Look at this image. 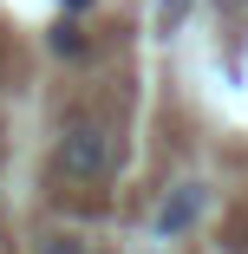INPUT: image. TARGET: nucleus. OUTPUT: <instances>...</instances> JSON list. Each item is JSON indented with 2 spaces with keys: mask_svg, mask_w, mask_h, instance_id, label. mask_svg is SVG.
Masks as SVG:
<instances>
[{
  "mask_svg": "<svg viewBox=\"0 0 248 254\" xmlns=\"http://www.w3.org/2000/svg\"><path fill=\"white\" fill-rule=\"evenodd\" d=\"M59 170L72 183H105L118 170V130L98 124V118H72L59 137Z\"/></svg>",
  "mask_w": 248,
  "mask_h": 254,
  "instance_id": "1",
  "label": "nucleus"
},
{
  "mask_svg": "<svg viewBox=\"0 0 248 254\" xmlns=\"http://www.w3.org/2000/svg\"><path fill=\"white\" fill-rule=\"evenodd\" d=\"M203 209H209V189H203V183H176V189H170V202L157 209V222H151V228H157L164 241H176L183 228H196V215H203Z\"/></svg>",
  "mask_w": 248,
  "mask_h": 254,
  "instance_id": "2",
  "label": "nucleus"
},
{
  "mask_svg": "<svg viewBox=\"0 0 248 254\" xmlns=\"http://www.w3.org/2000/svg\"><path fill=\"white\" fill-rule=\"evenodd\" d=\"M79 46H85L79 26H59V33H53V53H79Z\"/></svg>",
  "mask_w": 248,
  "mask_h": 254,
  "instance_id": "3",
  "label": "nucleus"
},
{
  "mask_svg": "<svg viewBox=\"0 0 248 254\" xmlns=\"http://www.w3.org/2000/svg\"><path fill=\"white\" fill-rule=\"evenodd\" d=\"M39 254H85V248H79V241H72V235H59V241H46V248H39Z\"/></svg>",
  "mask_w": 248,
  "mask_h": 254,
  "instance_id": "4",
  "label": "nucleus"
},
{
  "mask_svg": "<svg viewBox=\"0 0 248 254\" xmlns=\"http://www.w3.org/2000/svg\"><path fill=\"white\" fill-rule=\"evenodd\" d=\"M66 7H72V13H79V7H91V0H66Z\"/></svg>",
  "mask_w": 248,
  "mask_h": 254,
  "instance_id": "5",
  "label": "nucleus"
}]
</instances>
